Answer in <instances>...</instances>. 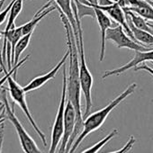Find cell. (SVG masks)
Masks as SVG:
<instances>
[{
	"mask_svg": "<svg viewBox=\"0 0 153 153\" xmlns=\"http://www.w3.org/2000/svg\"><path fill=\"white\" fill-rule=\"evenodd\" d=\"M67 85H68V78L66 74V65L63 66V83H62V93L60 97L59 105L58 108L57 115L52 126L51 131V147L49 149V153H56L57 148L59 145L63 133H64V116H65V109H66V102H67Z\"/></svg>",
	"mask_w": 153,
	"mask_h": 153,
	"instance_id": "obj_5",
	"label": "cell"
},
{
	"mask_svg": "<svg viewBox=\"0 0 153 153\" xmlns=\"http://www.w3.org/2000/svg\"><path fill=\"white\" fill-rule=\"evenodd\" d=\"M8 82V90H9V93H10V97L12 98V100L17 104L19 105V107L22 109V111L25 113V116L27 117L29 123H31V125L33 126V128L34 129V131H36V133L39 135V137L41 138L42 143L44 146H47V140H46V136L45 134L42 132V131L40 129V127L38 126V124L36 123V122L34 121L30 110H29V107H28V105H27V102H26V97H25V94L26 92L25 91L24 88L21 87L16 80L15 78H10L8 79L7 80Z\"/></svg>",
	"mask_w": 153,
	"mask_h": 153,
	"instance_id": "obj_6",
	"label": "cell"
},
{
	"mask_svg": "<svg viewBox=\"0 0 153 153\" xmlns=\"http://www.w3.org/2000/svg\"><path fill=\"white\" fill-rule=\"evenodd\" d=\"M124 11H132L147 20L153 21V7L147 0H140L135 7L123 8Z\"/></svg>",
	"mask_w": 153,
	"mask_h": 153,
	"instance_id": "obj_14",
	"label": "cell"
},
{
	"mask_svg": "<svg viewBox=\"0 0 153 153\" xmlns=\"http://www.w3.org/2000/svg\"><path fill=\"white\" fill-rule=\"evenodd\" d=\"M95 13H96V19L97 21V24L100 28L101 32V50H100V56H99V60L103 61L105 59V41H106V32L109 28L112 27L113 22L110 19V16H108L107 14H105L104 11L94 7Z\"/></svg>",
	"mask_w": 153,
	"mask_h": 153,
	"instance_id": "obj_11",
	"label": "cell"
},
{
	"mask_svg": "<svg viewBox=\"0 0 153 153\" xmlns=\"http://www.w3.org/2000/svg\"><path fill=\"white\" fill-rule=\"evenodd\" d=\"M147 1H148V2L152 6V7H153V0H147Z\"/></svg>",
	"mask_w": 153,
	"mask_h": 153,
	"instance_id": "obj_24",
	"label": "cell"
},
{
	"mask_svg": "<svg viewBox=\"0 0 153 153\" xmlns=\"http://www.w3.org/2000/svg\"><path fill=\"white\" fill-rule=\"evenodd\" d=\"M2 103H3V102H0V104H2Z\"/></svg>",
	"mask_w": 153,
	"mask_h": 153,
	"instance_id": "obj_26",
	"label": "cell"
},
{
	"mask_svg": "<svg viewBox=\"0 0 153 153\" xmlns=\"http://www.w3.org/2000/svg\"><path fill=\"white\" fill-rule=\"evenodd\" d=\"M76 6V14L80 20H82L85 16H91L92 18L96 19V13L94 7L81 2L80 0H74Z\"/></svg>",
	"mask_w": 153,
	"mask_h": 153,
	"instance_id": "obj_18",
	"label": "cell"
},
{
	"mask_svg": "<svg viewBox=\"0 0 153 153\" xmlns=\"http://www.w3.org/2000/svg\"><path fill=\"white\" fill-rule=\"evenodd\" d=\"M32 35H33V33H30L24 35L19 40V42L16 43L13 56H12V64L16 65L20 61V57H21L22 53L25 51V50L28 47L30 41H31V38H32Z\"/></svg>",
	"mask_w": 153,
	"mask_h": 153,
	"instance_id": "obj_16",
	"label": "cell"
},
{
	"mask_svg": "<svg viewBox=\"0 0 153 153\" xmlns=\"http://www.w3.org/2000/svg\"><path fill=\"white\" fill-rule=\"evenodd\" d=\"M0 99H1V101L4 104V108H5L7 118L12 123V124L14 125L16 129V131L17 133V136H18V139H19V141H20V144L24 152L25 153H44L38 148L34 140L30 136V134L26 131V130L22 125L21 122L16 117L14 107H11L9 105L7 96V89H3L1 91Z\"/></svg>",
	"mask_w": 153,
	"mask_h": 153,
	"instance_id": "obj_4",
	"label": "cell"
},
{
	"mask_svg": "<svg viewBox=\"0 0 153 153\" xmlns=\"http://www.w3.org/2000/svg\"><path fill=\"white\" fill-rule=\"evenodd\" d=\"M76 125V111L69 100L67 99L65 116H64V133L60 141L58 153H66L67 145L73 134Z\"/></svg>",
	"mask_w": 153,
	"mask_h": 153,
	"instance_id": "obj_8",
	"label": "cell"
},
{
	"mask_svg": "<svg viewBox=\"0 0 153 153\" xmlns=\"http://www.w3.org/2000/svg\"><path fill=\"white\" fill-rule=\"evenodd\" d=\"M68 56H69V50H68V51H67L66 53L64 54L63 58L59 61V63H58L51 70H50L48 73L37 76V78L33 79L29 84H27L25 87H24L25 91L26 93H28V92L36 90V89L42 88V87L44 84H46L49 80L54 79V78H55V76L57 75V73L59 72V68L65 65L67 59H68Z\"/></svg>",
	"mask_w": 153,
	"mask_h": 153,
	"instance_id": "obj_10",
	"label": "cell"
},
{
	"mask_svg": "<svg viewBox=\"0 0 153 153\" xmlns=\"http://www.w3.org/2000/svg\"><path fill=\"white\" fill-rule=\"evenodd\" d=\"M59 12L60 15V19L64 25L66 36H67L68 48L69 50V56H68L69 68H68V85H67V99L71 102L76 111L75 129L67 145V149H66V153H68L73 143L83 131L84 117L81 112V102H80L81 100L80 93L82 91H81L80 78H79V51L76 42V37L73 32V28L67 16L63 14L61 10L59 9Z\"/></svg>",
	"mask_w": 153,
	"mask_h": 153,
	"instance_id": "obj_1",
	"label": "cell"
},
{
	"mask_svg": "<svg viewBox=\"0 0 153 153\" xmlns=\"http://www.w3.org/2000/svg\"><path fill=\"white\" fill-rule=\"evenodd\" d=\"M116 1L123 8H127L131 7H135L140 0H116Z\"/></svg>",
	"mask_w": 153,
	"mask_h": 153,
	"instance_id": "obj_21",
	"label": "cell"
},
{
	"mask_svg": "<svg viewBox=\"0 0 153 153\" xmlns=\"http://www.w3.org/2000/svg\"><path fill=\"white\" fill-rule=\"evenodd\" d=\"M3 143H4V125L3 123H1L0 124V153H2Z\"/></svg>",
	"mask_w": 153,
	"mask_h": 153,
	"instance_id": "obj_22",
	"label": "cell"
},
{
	"mask_svg": "<svg viewBox=\"0 0 153 153\" xmlns=\"http://www.w3.org/2000/svg\"><path fill=\"white\" fill-rule=\"evenodd\" d=\"M51 1H50L45 4L33 16V18L29 21L28 23H26L25 25H22V30H23V33L24 35L30 33H33L35 27L37 26V25L39 24V22L43 19L47 15H49L50 13H51L52 11H54L57 7H51Z\"/></svg>",
	"mask_w": 153,
	"mask_h": 153,
	"instance_id": "obj_12",
	"label": "cell"
},
{
	"mask_svg": "<svg viewBox=\"0 0 153 153\" xmlns=\"http://www.w3.org/2000/svg\"><path fill=\"white\" fill-rule=\"evenodd\" d=\"M53 1L58 5L59 9L61 10L63 12V14L67 16V18L68 19V21L73 28L75 37H78L79 36L78 26H76V21L75 16L73 13V9H72L73 0H53Z\"/></svg>",
	"mask_w": 153,
	"mask_h": 153,
	"instance_id": "obj_13",
	"label": "cell"
},
{
	"mask_svg": "<svg viewBox=\"0 0 153 153\" xmlns=\"http://www.w3.org/2000/svg\"><path fill=\"white\" fill-rule=\"evenodd\" d=\"M0 39H1V32H0ZM3 71V68H0V73Z\"/></svg>",
	"mask_w": 153,
	"mask_h": 153,
	"instance_id": "obj_25",
	"label": "cell"
},
{
	"mask_svg": "<svg viewBox=\"0 0 153 153\" xmlns=\"http://www.w3.org/2000/svg\"><path fill=\"white\" fill-rule=\"evenodd\" d=\"M124 12H125V16H127L131 19V21L132 22V24L135 27H137L140 30L149 32V33L152 32L153 27L149 25V24L146 22L145 18H143L142 16H139L138 14H136L132 11H124Z\"/></svg>",
	"mask_w": 153,
	"mask_h": 153,
	"instance_id": "obj_17",
	"label": "cell"
},
{
	"mask_svg": "<svg viewBox=\"0 0 153 153\" xmlns=\"http://www.w3.org/2000/svg\"><path fill=\"white\" fill-rule=\"evenodd\" d=\"M126 19H127V23L128 25L130 27V29L132 32V34L134 36V38L137 40L138 42L142 43V44H146L148 46H152L153 47V34H151V33L140 30L137 27H135L132 24V22L131 21V19L126 16Z\"/></svg>",
	"mask_w": 153,
	"mask_h": 153,
	"instance_id": "obj_15",
	"label": "cell"
},
{
	"mask_svg": "<svg viewBox=\"0 0 153 153\" xmlns=\"http://www.w3.org/2000/svg\"><path fill=\"white\" fill-rule=\"evenodd\" d=\"M72 9L76 21V26H78V33H79V37L76 38V45H78L79 58V78H80L81 91L85 97V101H86L85 113L83 114V117L85 119L88 117V114L90 113V110L93 105L92 94H91L92 87H93V76L86 62L84 41H83V30L81 27V20L79 18L78 14H76V6L75 1H72Z\"/></svg>",
	"mask_w": 153,
	"mask_h": 153,
	"instance_id": "obj_3",
	"label": "cell"
},
{
	"mask_svg": "<svg viewBox=\"0 0 153 153\" xmlns=\"http://www.w3.org/2000/svg\"><path fill=\"white\" fill-rule=\"evenodd\" d=\"M117 132H118V131L116 130V129H114V130H113L107 136H105L104 139H102L101 140H99L97 143H96V144H94L92 147H90L89 149H86V150H84L82 153H97L105 144H107L112 139H114V136L117 134Z\"/></svg>",
	"mask_w": 153,
	"mask_h": 153,
	"instance_id": "obj_19",
	"label": "cell"
},
{
	"mask_svg": "<svg viewBox=\"0 0 153 153\" xmlns=\"http://www.w3.org/2000/svg\"><path fill=\"white\" fill-rule=\"evenodd\" d=\"M135 51V55L133 57V59H131L128 63H126L125 65L113 69V70H106L104 75L102 76V79H106L110 76H117L120 74L124 73L125 71L129 70L130 68L138 66L140 63L146 62V61H151L153 62V49L147 51Z\"/></svg>",
	"mask_w": 153,
	"mask_h": 153,
	"instance_id": "obj_9",
	"label": "cell"
},
{
	"mask_svg": "<svg viewBox=\"0 0 153 153\" xmlns=\"http://www.w3.org/2000/svg\"><path fill=\"white\" fill-rule=\"evenodd\" d=\"M152 63H153V62H152ZM135 70H145V71L149 72L150 75L153 76V69H152L150 67H149L148 65H146V64H143V65H141V66H140V67L135 68Z\"/></svg>",
	"mask_w": 153,
	"mask_h": 153,
	"instance_id": "obj_23",
	"label": "cell"
},
{
	"mask_svg": "<svg viewBox=\"0 0 153 153\" xmlns=\"http://www.w3.org/2000/svg\"><path fill=\"white\" fill-rule=\"evenodd\" d=\"M29 57H30V55H27L25 58H24V59H22V60H20L17 64H16V65H14V67L12 68V69H10V70H8L7 71V73H6L5 74V76H3V78L0 79V88H2V86L8 80V79L10 78V76L13 75V74H15V72H16V70H17V68L20 67V66H22L28 59H29Z\"/></svg>",
	"mask_w": 153,
	"mask_h": 153,
	"instance_id": "obj_20",
	"label": "cell"
},
{
	"mask_svg": "<svg viewBox=\"0 0 153 153\" xmlns=\"http://www.w3.org/2000/svg\"><path fill=\"white\" fill-rule=\"evenodd\" d=\"M137 88V84L136 83H132L130 86L127 87V88L122 93L120 94L117 97H115L113 101H111L105 107H104L103 109L95 112L94 114L88 115L87 118L84 119V126H83V131H81V133L79 135V137L76 138V140H75V142L73 143L70 150L68 151V153H74L76 151V149H78V147L80 145V143L82 142V140L88 136L89 135L91 132L98 130L105 122L107 116L110 114V113L117 106L119 105L123 100H125L129 96L132 95L135 91Z\"/></svg>",
	"mask_w": 153,
	"mask_h": 153,
	"instance_id": "obj_2",
	"label": "cell"
},
{
	"mask_svg": "<svg viewBox=\"0 0 153 153\" xmlns=\"http://www.w3.org/2000/svg\"><path fill=\"white\" fill-rule=\"evenodd\" d=\"M107 41H112L118 48H127L132 51H147L152 50L150 48L145 47L140 42L133 41L124 31L123 27L121 25H117L114 28H109L106 32L105 36Z\"/></svg>",
	"mask_w": 153,
	"mask_h": 153,
	"instance_id": "obj_7",
	"label": "cell"
}]
</instances>
